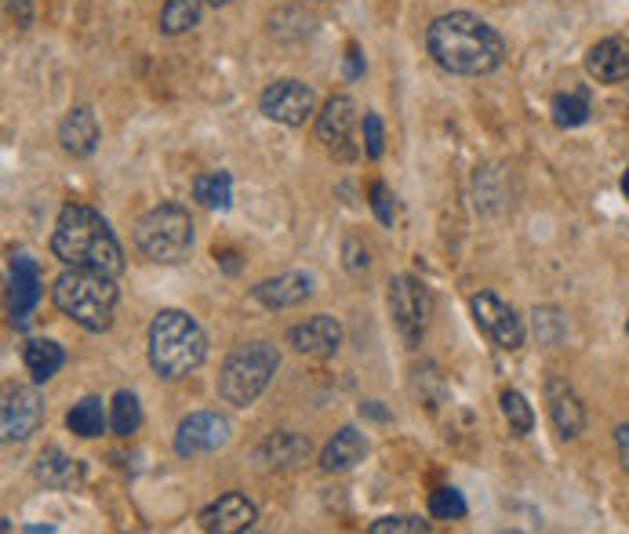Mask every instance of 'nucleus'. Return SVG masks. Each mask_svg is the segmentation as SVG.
<instances>
[{
	"label": "nucleus",
	"instance_id": "nucleus-15",
	"mask_svg": "<svg viewBox=\"0 0 629 534\" xmlns=\"http://www.w3.org/2000/svg\"><path fill=\"white\" fill-rule=\"evenodd\" d=\"M252 524H255V505L236 491L216 498V502L200 513V527L208 534H241Z\"/></svg>",
	"mask_w": 629,
	"mask_h": 534
},
{
	"label": "nucleus",
	"instance_id": "nucleus-36",
	"mask_svg": "<svg viewBox=\"0 0 629 534\" xmlns=\"http://www.w3.org/2000/svg\"><path fill=\"white\" fill-rule=\"evenodd\" d=\"M615 447H619L622 466L629 469V422H626V425H619V430H615Z\"/></svg>",
	"mask_w": 629,
	"mask_h": 534
},
{
	"label": "nucleus",
	"instance_id": "nucleus-28",
	"mask_svg": "<svg viewBox=\"0 0 629 534\" xmlns=\"http://www.w3.org/2000/svg\"><path fill=\"white\" fill-rule=\"evenodd\" d=\"M142 425V408H139V397L121 389V393L113 397V408H110V430L117 436H132L139 433Z\"/></svg>",
	"mask_w": 629,
	"mask_h": 534
},
{
	"label": "nucleus",
	"instance_id": "nucleus-24",
	"mask_svg": "<svg viewBox=\"0 0 629 534\" xmlns=\"http://www.w3.org/2000/svg\"><path fill=\"white\" fill-rule=\"evenodd\" d=\"M66 425H69V433L85 436V441H95V436L106 433V425H110V414H106V408H102L99 397H85L80 403H74V408H69Z\"/></svg>",
	"mask_w": 629,
	"mask_h": 534
},
{
	"label": "nucleus",
	"instance_id": "nucleus-9",
	"mask_svg": "<svg viewBox=\"0 0 629 534\" xmlns=\"http://www.w3.org/2000/svg\"><path fill=\"white\" fill-rule=\"evenodd\" d=\"M470 310H473V320H477V327L495 342L498 349L517 353L520 346H525V324H520L514 305H506L498 294H492V291L473 294Z\"/></svg>",
	"mask_w": 629,
	"mask_h": 534
},
{
	"label": "nucleus",
	"instance_id": "nucleus-39",
	"mask_svg": "<svg viewBox=\"0 0 629 534\" xmlns=\"http://www.w3.org/2000/svg\"><path fill=\"white\" fill-rule=\"evenodd\" d=\"M622 193H626V200H629V168H626V175H622Z\"/></svg>",
	"mask_w": 629,
	"mask_h": 534
},
{
	"label": "nucleus",
	"instance_id": "nucleus-1",
	"mask_svg": "<svg viewBox=\"0 0 629 534\" xmlns=\"http://www.w3.org/2000/svg\"><path fill=\"white\" fill-rule=\"evenodd\" d=\"M426 47H430L433 63L459 77H484L503 66L506 44L498 30L470 11H451L441 15L426 30Z\"/></svg>",
	"mask_w": 629,
	"mask_h": 534
},
{
	"label": "nucleus",
	"instance_id": "nucleus-10",
	"mask_svg": "<svg viewBox=\"0 0 629 534\" xmlns=\"http://www.w3.org/2000/svg\"><path fill=\"white\" fill-rule=\"evenodd\" d=\"M230 444V419H222L216 411H194L186 414L175 430V450L183 458H197V455H211Z\"/></svg>",
	"mask_w": 629,
	"mask_h": 534
},
{
	"label": "nucleus",
	"instance_id": "nucleus-37",
	"mask_svg": "<svg viewBox=\"0 0 629 534\" xmlns=\"http://www.w3.org/2000/svg\"><path fill=\"white\" fill-rule=\"evenodd\" d=\"M8 8H11V11L19 8V26L26 30V26H30V8H26V0H8Z\"/></svg>",
	"mask_w": 629,
	"mask_h": 534
},
{
	"label": "nucleus",
	"instance_id": "nucleus-31",
	"mask_svg": "<svg viewBox=\"0 0 629 534\" xmlns=\"http://www.w3.org/2000/svg\"><path fill=\"white\" fill-rule=\"evenodd\" d=\"M426 531H430V524L419 516H383L367 527V534H426Z\"/></svg>",
	"mask_w": 629,
	"mask_h": 534
},
{
	"label": "nucleus",
	"instance_id": "nucleus-23",
	"mask_svg": "<svg viewBox=\"0 0 629 534\" xmlns=\"http://www.w3.org/2000/svg\"><path fill=\"white\" fill-rule=\"evenodd\" d=\"M22 360H26V371L33 375V382H47V378H55L58 371H63L66 353L52 338H33V342H26Z\"/></svg>",
	"mask_w": 629,
	"mask_h": 534
},
{
	"label": "nucleus",
	"instance_id": "nucleus-12",
	"mask_svg": "<svg viewBox=\"0 0 629 534\" xmlns=\"http://www.w3.org/2000/svg\"><path fill=\"white\" fill-rule=\"evenodd\" d=\"M44 422V397L30 386H15L4 393V408H0V433L4 441H30Z\"/></svg>",
	"mask_w": 629,
	"mask_h": 534
},
{
	"label": "nucleus",
	"instance_id": "nucleus-35",
	"mask_svg": "<svg viewBox=\"0 0 629 534\" xmlns=\"http://www.w3.org/2000/svg\"><path fill=\"white\" fill-rule=\"evenodd\" d=\"M346 77L350 80H361L364 77V55L357 52V47H350V52H346Z\"/></svg>",
	"mask_w": 629,
	"mask_h": 534
},
{
	"label": "nucleus",
	"instance_id": "nucleus-5",
	"mask_svg": "<svg viewBox=\"0 0 629 534\" xmlns=\"http://www.w3.org/2000/svg\"><path fill=\"white\" fill-rule=\"evenodd\" d=\"M280 353L269 342H247L225 356L219 371V397L233 408H252V403L266 393L269 378L277 375Z\"/></svg>",
	"mask_w": 629,
	"mask_h": 534
},
{
	"label": "nucleus",
	"instance_id": "nucleus-20",
	"mask_svg": "<svg viewBox=\"0 0 629 534\" xmlns=\"http://www.w3.org/2000/svg\"><path fill=\"white\" fill-rule=\"evenodd\" d=\"M33 472H37V480L47 491H77L85 483V466L77 458H69L63 447H44Z\"/></svg>",
	"mask_w": 629,
	"mask_h": 534
},
{
	"label": "nucleus",
	"instance_id": "nucleus-2",
	"mask_svg": "<svg viewBox=\"0 0 629 534\" xmlns=\"http://www.w3.org/2000/svg\"><path fill=\"white\" fill-rule=\"evenodd\" d=\"M52 255L63 266L99 269V272H110V277H117V272L124 269L121 241H117V233L110 230V222L85 204L63 208L52 233Z\"/></svg>",
	"mask_w": 629,
	"mask_h": 534
},
{
	"label": "nucleus",
	"instance_id": "nucleus-33",
	"mask_svg": "<svg viewBox=\"0 0 629 534\" xmlns=\"http://www.w3.org/2000/svg\"><path fill=\"white\" fill-rule=\"evenodd\" d=\"M372 211H375V219L383 222V225H394V215H397V204H394V193H389V186L386 182H375L372 186Z\"/></svg>",
	"mask_w": 629,
	"mask_h": 534
},
{
	"label": "nucleus",
	"instance_id": "nucleus-19",
	"mask_svg": "<svg viewBox=\"0 0 629 534\" xmlns=\"http://www.w3.org/2000/svg\"><path fill=\"white\" fill-rule=\"evenodd\" d=\"M545 397H550V419L556 425V433L564 436V441H575L578 433L586 430V408L578 393L561 378H550V386H545Z\"/></svg>",
	"mask_w": 629,
	"mask_h": 534
},
{
	"label": "nucleus",
	"instance_id": "nucleus-40",
	"mask_svg": "<svg viewBox=\"0 0 629 534\" xmlns=\"http://www.w3.org/2000/svg\"><path fill=\"white\" fill-rule=\"evenodd\" d=\"M208 4H216V8H222V4H230V0H208Z\"/></svg>",
	"mask_w": 629,
	"mask_h": 534
},
{
	"label": "nucleus",
	"instance_id": "nucleus-41",
	"mask_svg": "<svg viewBox=\"0 0 629 534\" xmlns=\"http://www.w3.org/2000/svg\"><path fill=\"white\" fill-rule=\"evenodd\" d=\"M626 327H629V320H626Z\"/></svg>",
	"mask_w": 629,
	"mask_h": 534
},
{
	"label": "nucleus",
	"instance_id": "nucleus-18",
	"mask_svg": "<svg viewBox=\"0 0 629 534\" xmlns=\"http://www.w3.org/2000/svg\"><path fill=\"white\" fill-rule=\"evenodd\" d=\"M313 294V280L306 272H280V277L263 280L252 291V299L266 310H291V305H302Z\"/></svg>",
	"mask_w": 629,
	"mask_h": 534
},
{
	"label": "nucleus",
	"instance_id": "nucleus-22",
	"mask_svg": "<svg viewBox=\"0 0 629 534\" xmlns=\"http://www.w3.org/2000/svg\"><path fill=\"white\" fill-rule=\"evenodd\" d=\"M364 455H367V441L357 430H353V425H346V430H339L328 441V447L320 450V469H324V472H346V469L357 466V461H364Z\"/></svg>",
	"mask_w": 629,
	"mask_h": 534
},
{
	"label": "nucleus",
	"instance_id": "nucleus-29",
	"mask_svg": "<svg viewBox=\"0 0 629 534\" xmlns=\"http://www.w3.org/2000/svg\"><path fill=\"white\" fill-rule=\"evenodd\" d=\"M503 414L517 436H528L536 430V411H531V403L525 400V393H517V389H506L503 393Z\"/></svg>",
	"mask_w": 629,
	"mask_h": 534
},
{
	"label": "nucleus",
	"instance_id": "nucleus-11",
	"mask_svg": "<svg viewBox=\"0 0 629 534\" xmlns=\"http://www.w3.org/2000/svg\"><path fill=\"white\" fill-rule=\"evenodd\" d=\"M313 88H306L302 80H277L263 91L258 99V110H263L266 121L288 124V127H302L313 116Z\"/></svg>",
	"mask_w": 629,
	"mask_h": 534
},
{
	"label": "nucleus",
	"instance_id": "nucleus-21",
	"mask_svg": "<svg viewBox=\"0 0 629 534\" xmlns=\"http://www.w3.org/2000/svg\"><path fill=\"white\" fill-rule=\"evenodd\" d=\"M99 138H102L99 121H95L88 105H74V110L63 116V124H58V142H63L69 157H91Z\"/></svg>",
	"mask_w": 629,
	"mask_h": 534
},
{
	"label": "nucleus",
	"instance_id": "nucleus-34",
	"mask_svg": "<svg viewBox=\"0 0 629 534\" xmlns=\"http://www.w3.org/2000/svg\"><path fill=\"white\" fill-rule=\"evenodd\" d=\"M342 255H346V269L350 272H364L367 263H372V258H367V247L357 241V236H350V241L342 244Z\"/></svg>",
	"mask_w": 629,
	"mask_h": 534
},
{
	"label": "nucleus",
	"instance_id": "nucleus-26",
	"mask_svg": "<svg viewBox=\"0 0 629 534\" xmlns=\"http://www.w3.org/2000/svg\"><path fill=\"white\" fill-rule=\"evenodd\" d=\"M553 124L556 127H583L589 121V99L586 91H564L553 99Z\"/></svg>",
	"mask_w": 629,
	"mask_h": 534
},
{
	"label": "nucleus",
	"instance_id": "nucleus-3",
	"mask_svg": "<svg viewBox=\"0 0 629 534\" xmlns=\"http://www.w3.org/2000/svg\"><path fill=\"white\" fill-rule=\"evenodd\" d=\"M52 299L58 305V313L69 316L85 331H95V335H99V331H110L121 291H117L110 272L69 266L63 277L55 280Z\"/></svg>",
	"mask_w": 629,
	"mask_h": 534
},
{
	"label": "nucleus",
	"instance_id": "nucleus-17",
	"mask_svg": "<svg viewBox=\"0 0 629 534\" xmlns=\"http://www.w3.org/2000/svg\"><path fill=\"white\" fill-rule=\"evenodd\" d=\"M586 74L597 80V85H622V80H629V41L608 37L593 44L586 55Z\"/></svg>",
	"mask_w": 629,
	"mask_h": 534
},
{
	"label": "nucleus",
	"instance_id": "nucleus-16",
	"mask_svg": "<svg viewBox=\"0 0 629 534\" xmlns=\"http://www.w3.org/2000/svg\"><path fill=\"white\" fill-rule=\"evenodd\" d=\"M313 455V444L306 441L302 433H291V430H280V433H269L263 444L255 450V461L263 469H299L302 461H310Z\"/></svg>",
	"mask_w": 629,
	"mask_h": 534
},
{
	"label": "nucleus",
	"instance_id": "nucleus-13",
	"mask_svg": "<svg viewBox=\"0 0 629 534\" xmlns=\"http://www.w3.org/2000/svg\"><path fill=\"white\" fill-rule=\"evenodd\" d=\"M44 294V283H41V269L33 263L30 255H19L11 263V283H8V313H11V324L15 327H26L33 310H37Z\"/></svg>",
	"mask_w": 629,
	"mask_h": 534
},
{
	"label": "nucleus",
	"instance_id": "nucleus-38",
	"mask_svg": "<svg viewBox=\"0 0 629 534\" xmlns=\"http://www.w3.org/2000/svg\"><path fill=\"white\" fill-rule=\"evenodd\" d=\"M361 414H372V419H378V422H386V419H389V414H386L383 408H378V403H375V400H367V403H361Z\"/></svg>",
	"mask_w": 629,
	"mask_h": 534
},
{
	"label": "nucleus",
	"instance_id": "nucleus-27",
	"mask_svg": "<svg viewBox=\"0 0 629 534\" xmlns=\"http://www.w3.org/2000/svg\"><path fill=\"white\" fill-rule=\"evenodd\" d=\"M200 22V0H168L161 11V30L168 37H179V33L194 30Z\"/></svg>",
	"mask_w": 629,
	"mask_h": 534
},
{
	"label": "nucleus",
	"instance_id": "nucleus-8",
	"mask_svg": "<svg viewBox=\"0 0 629 534\" xmlns=\"http://www.w3.org/2000/svg\"><path fill=\"white\" fill-rule=\"evenodd\" d=\"M353 127H357V105L350 94H335L317 116V142L324 146L328 157L335 160H357V142H353Z\"/></svg>",
	"mask_w": 629,
	"mask_h": 534
},
{
	"label": "nucleus",
	"instance_id": "nucleus-6",
	"mask_svg": "<svg viewBox=\"0 0 629 534\" xmlns=\"http://www.w3.org/2000/svg\"><path fill=\"white\" fill-rule=\"evenodd\" d=\"M135 247L150 263L175 266L194 252V222L183 204H157L139 219L135 225Z\"/></svg>",
	"mask_w": 629,
	"mask_h": 534
},
{
	"label": "nucleus",
	"instance_id": "nucleus-7",
	"mask_svg": "<svg viewBox=\"0 0 629 534\" xmlns=\"http://www.w3.org/2000/svg\"><path fill=\"white\" fill-rule=\"evenodd\" d=\"M389 316L408 346H419L433 316V294L419 277H394L389 280Z\"/></svg>",
	"mask_w": 629,
	"mask_h": 534
},
{
	"label": "nucleus",
	"instance_id": "nucleus-30",
	"mask_svg": "<svg viewBox=\"0 0 629 534\" xmlns=\"http://www.w3.org/2000/svg\"><path fill=\"white\" fill-rule=\"evenodd\" d=\"M470 509H466V498H462V491L455 488H441V491H433L430 498V516L433 520H462Z\"/></svg>",
	"mask_w": 629,
	"mask_h": 534
},
{
	"label": "nucleus",
	"instance_id": "nucleus-14",
	"mask_svg": "<svg viewBox=\"0 0 629 534\" xmlns=\"http://www.w3.org/2000/svg\"><path fill=\"white\" fill-rule=\"evenodd\" d=\"M288 346L299 353V356H317V360H324V356L339 353L342 346V324L335 316H310L306 324H295L288 331Z\"/></svg>",
	"mask_w": 629,
	"mask_h": 534
},
{
	"label": "nucleus",
	"instance_id": "nucleus-32",
	"mask_svg": "<svg viewBox=\"0 0 629 534\" xmlns=\"http://www.w3.org/2000/svg\"><path fill=\"white\" fill-rule=\"evenodd\" d=\"M383 146H386L383 116H378V113H364V153L372 160H378V157H383Z\"/></svg>",
	"mask_w": 629,
	"mask_h": 534
},
{
	"label": "nucleus",
	"instance_id": "nucleus-4",
	"mask_svg": "<svg viewBox=\"0 0 629 534\" xmlns=\"http://www.w3.org/2000/svg\"><path fill=\"white\" fill-rule=\"evenodd\" d=\"M208 356L200 324L183 310H161L150 324V364L161 378H186Z\"/></svg>",
	"mask_w": 629,
	"mask_h": 534
},
{
	"label": "nucleus",
	"instance_id": "nucleus-25",
	"mask_svg": "<svg viewBox=\"0 0 629 534\" xmlns=\"http://www.w3.org/2000/svg\"><path fill=\"white\" fill-rule=\"evenodd\" d=\"M194 197L205 208H230L233 200V178L230 171H208L194 182Z\"/></svg>",
	"mask_w": 629,
	"mask_h": 534
}]
</instances>
